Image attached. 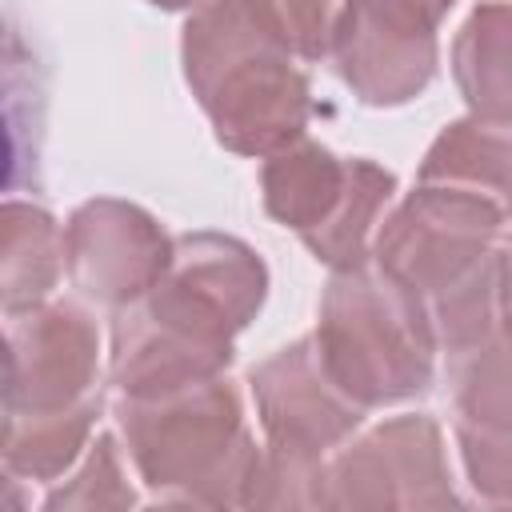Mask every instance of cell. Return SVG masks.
Segmentation results:
<instances>
[{
  "instance_id": "cell-1",
  "label": "cell",
  "mask_w": 512,
  "mask_h": 512,
  "mask_svg": "<svg viewBox=\"0 0 512 512\" xmlns=\"http://www.w3.org/2000/svg\"><path fill=\"white\" fill-rule=\"evenodd\" d=\"M268 300V264L228 232L172 240L164 276L112 316L108 384L116 396H160L224 376L236 336Z\"/></svg>"
},
{
  "instance_id": "cell-2",
  "label": "cell",
  "mask_w": 512,
  "mask_h": 512,
  "mask_svg": "<svg viewBox=\"0 0 512 512\" xmlns=\"http://www.w3.org/2000/svg\"><path fill=\"white\" fill-rule=\"evenodd\" d=\"M180 64L228 152L272 156L304 136L312 116L308 76L256 0L196 4L180 32Z\"/></svg>"
},
{
  "instance_id": "cell-3",
  "label": "cell",
  "mask_w": 512,
  "mask_h": 512,
  "mask_svg": "<svg viewBox=\"0 0 512 512\" xmlns=\"http://www.w3.org/2000/svg\"><path fill=\"white\" fill-rule=\"evenodd\" d=\"M124 452L160 504L248 508L260 448L244 420V396L224 376L160 396H116Z\"/></svg>"
},
{
  "instance_id": "cell-4",
  "label": "cell",
  "mask_w": 512,
  "mask_h": 512,
  "mask_svg": "<svg viewBox=\"0 0 512 512\" xmlns=\"http://www.w3.org/2000/svg\"><path fill=\"white\" fill-rule=\"evenodd\" d=\"M312 336L336 384L364 408L416 400L436 380L428 304L372 260L332 272Z\"/></svg>"
},
{
  "instance_id": "cell-5",
  "label": "cell",
  "mask_w": 512,
  "mask_h": 512,
  "mask_svg": "<svg viewBox=\"0 0 512 512\" xmlns=\"http://www.w3.org/2000/svg\"><path fill=\"white\" fill-rule=\"evenodd\" d=\"M260 192L264 212L336 272L372 260V236L396 196V176L368 156H336L300 136L264 156Z\"/></svg>"
},
{
  "instance_id": "cell-6",
  "label": "cell",
  "mask_w": 512,
  "mask_h": 512,
  "mask_svg": "<svg viewBox=\"0 0 512 512\" xmlns=\"http://www.w3.org/2000/svg\"><path fill=\"white\" fill-rule=\"evenodd\" d=\"M504 212L472 192L416 184L376 228L372 264L424 304L460 288L496 260Z\"/></svg>"
},
{
  "instance_id": "cell-7",
  "label": "cell",
  "mask_w": 512,
  "mask_h": 512,
  "mask_svg": "<svg viewBox=\"0 0 512 512\" xmlns=\"http://www.w3.org/2000/svg\"><path fill=\"white\" fill-rule=\"evenodd\" d=\"M456 0H352L332 64L340 84L368 108L416 100L440 64V20Z\"/></svg>"
},
{
  "instance_id": "cell-8",
  "label": "cell",
  "mask_w": 512,
  "mask_h": 512,
  "mask_svg": "<svg viewBox=\"0 0 512 512\" xmlns=\"http://www.w3.org/2000/svg\"><path fill=\"white\" fill-rule=\"evenodd\" d=\"M460 504L444 432L428 412L392 416L328 460L324 508H452Z\"/></svg>"
},
{
  "instance_id": "cell-9",
  "label": "cell",
  "mask_w": 512,
  "mask_h": 512,
  "mask_svg": "<svg viewBox=\"0 0 512 512\" xmlns=\"http://www.w3.org/2000/svg\"><path fill=\"white\" fill-rule=\"evenodd\" d=\"M88 400H104L92 312L76 300H44L8 312L4 412H64Z\"/></svg>"
},
{
  "instance_id": "cell-10",
  "label": "cell",
  "mask_w": 512,
  "mask_h": 512,
  "mask_svg": "<svg viewBox=\"0 0 512 512\" xmlns=\"http://www.w3.org/2000/svg\"><path fill=\"white\" fill-rule=\"evenodd\" d=\"M248 388L264 428V448L304 464H328L368 412L336 384L316 336H300L260 360L248 372Z\"/></svg>"
},
{
  "instance_id": "cell-11",
  "label": "cell",
  "mask_w": 512,
  "mask_h": 512,
  "mask_svg": "<svg viewBox=\"0 0 512 512\" xmlns=\"http://www.w3.org/2000/svg\"><path fill=\"white\" fill-rule=\"evenodd\" d=\"M172 240L160 220L116 196L84 200L64 224L68 276L84 300L100 308H128L140 300L168 268Z\"/></svg>"
},
{
  "instance_id": "cell-12",
  "label": "cell",
  "mask_w": 512,
  "mask_h": 512,
  "mask_svg": "<svg viewBox=\"0 0 512 512\" xmlns=\"http://www.w3.org/2000/svg\"><path fill=\"white\" fill-rule=\"evenodd\" d=\"M416 184L472 192L512 216V124L464 116L452 120L424 152Z\"/></svg>"
},
{
  "instance_id": "cell-13",
  "label": "cell",
  "mask_w": 512,
  "mask_h": 512,
  "mask_svg": "<svg viewBox=\"0 0 512 512\" xmlns=\"http://www.w3.org/2000/svg\"><path fill=\"white\" fill-rule=\"evenodd\" d=\"M452 76L472 116L512 124V0H480L452 40Z\"/></svg>"
},
{
  "instance_id": "cell-14",
  "label": "cell",
  "mask_w": 512,
  "mask_h": 512,
  "mask_svg": "<svg viewBox=\"0 0 512 512\" xmlns=\"http://www.w3.org/2000/svg\"><path fill=\"white\" fill-rule=\"evenodd\" d=\"M4 244H0V300L4 316L44 304L68 268L64 232L48 208L32 200H4L0 212Z\"/></svg>"
},
{
  "instance_id": "cell-15",
  "label": "cell",
  "mask_w": 512,
  "mask_h": 512,
  "mask_svg": "<svg viewBox=\"0 0 512 512\" xmlns=\"http://www.w3.org/2000/svg\"><path fill=\"white\" fill-rule=\"evenodd\" d=\"M104 400H88L64 412H4V472L8 480L56 484L76 468L92 444Z\"/></svg>"
},
{
  "instance_id": "cell-16",
  "label": "cell",
  "mask_w": 512,
  "mask_h": 512,
  "mask_svg": "<svg viewBox=\"0 0 512 512\" xmlns=\"http://www.w3.org/2000/svg\"><path fill=\"white\" fill-rule=\"evenodd\" d=\"M456 424L512 428V316H500L472 348L448 360Z\"/></svg>"
},
{
  "instance_id": "cell-17",
  "label": "cell",
  "mask_w": 512,
  "mask_h": 512,
  "mask_svg": "<svg viewBox=\"0 0 512 512\" xmlns=\"http://www.w3.org/2000/svg\"><path fill=\"white\" fill-rule=\"evenodd\" d=\"M140 496L128 484L124 468V448L116 432H96V440L84 448V460H76V472L56 480L44 496L48 512L60 508H132Z\"/></svg>"
},
{
  "instance_id": "cell-18",
  "label": "cell",
  "mask_w": 512,
  "mask_h": 512,
  "mask_svg": "<svg viewBox=\"0 0 512 512\" xmlns=\"http://www.w3.org/2000/svg\"><path fill=\"white\" fill-rule=\"evenodd\" d=\"M256 4L300 60L332 56L340 24L352 8V0H256Z\"/></svg>"
},
{
  "instance_id": "cell-19",
  "label": "cell",
  "mask_w": 512,
  "mask_h": 512,
  "mask_svg": "<svg viewBox=\"0 0 512 512\" xmlns=\"http://www.w3.org/2000/svg\"><path fill=\"white\" fill-rule=\"evenodd\" d=\"M456 444L472 492L492 508H512V428H464L456 424Z\"/></svg>"
},
{
  "instance_id": "cell-20",
  "label": "cell",
  "mask_w": 512,
  "mask_h": 512,
  "mask_svg": "<svg viewBox=\"0 0 512 512\" xmlns=\"http://www.w3.org/2000/svg\"><path fill=\"white\" fill-rule=\"evenodd\" d=\"M496 268H500V312L512 316V232L496 248Z\"/></svg>"
},
{
  "instance_id": "cell-21",
  "label": "cell",
  "mask_w": 512,
  "mask_h": 512,
  "mask_svg": "<svg viewBox=\"0 0 512 512\" xmlns=\"http://www.w3.org/2000/svg\"><path fill=\"white\" fill-rule=\"evenodd\" d=\"M148 4H156V8H164V12H192V8L204 4V0H148Z\"/></svg>"
}]
</instances>
